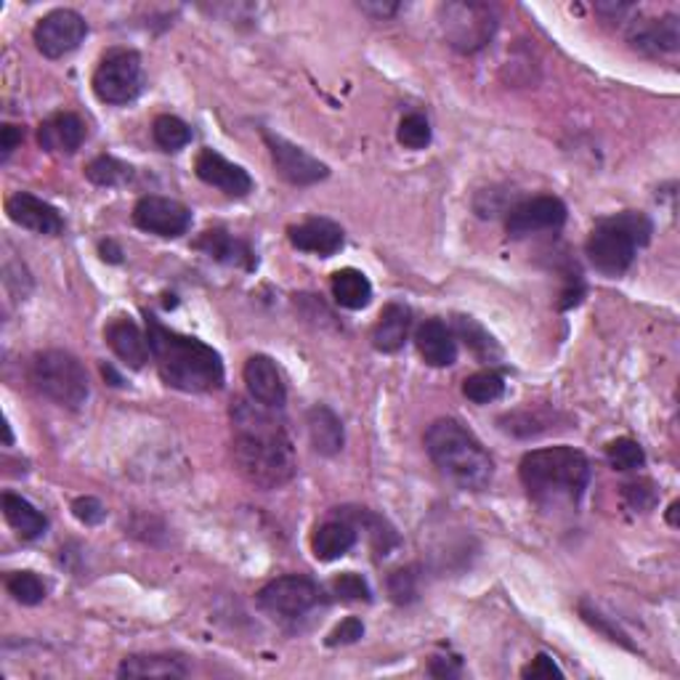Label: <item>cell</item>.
Segmentation results:
<instances>
[{
    "instance_id": "cell-1",
    "label": "cell",
    "mask_w": 680,
    "mask_h": 680,
    "mask_svg": "<svg viewBox=\"0 0 680 680\" xmlns=\"http://www.w3.org/2000/svg\"><path fill=\"white\" fill-rule=\"evenodd\" d=\"M266 410L269 407L247 405L243 399L232 407L234 462L258 490H280L295 479L298 460L288 431Z\"/></svg>"
},
{
    "instance_id": "cell-2",
    "label": "cell",
    "mask_w": 680,
    "mask_h": 680,
    "mask_svg": "<svg viewBox=\"0 0 680 680\" xmlns=\"http://www.w3.org/2000/svg\"><path fill=\"white\" fill-rule=\"evenodd\" d=\"M146 338L160 378L187 394H210L224 386V362L213 345L168 330L157 317L146 314Z\"/></svg>"
},
{
    "instance_id": "cell-3",
    "label": "cell",
    "mask_w": 680,
    "mask_h": 680,
    "mask_svg": "<svg viewBox=\"0 0 680 680\" xmlns=\"http://www.w3.org/2000/svg\"><path fill=\"white\" fill-rule=\"evenodd\" d=\"M529 497L542 508L577 505L590 484V462L574 447H548L524 455L518 466Z\"/></svg>"
},
{
    "instance_id": "cell-4",
    "label": "cell",
    "mask_w": 680,
    "mask_h": 680,
    "mask_svg": "<svg viewBox=\"0 0 680 680\" xmlns=\"http://www.w3.org/2000/svg\"><path fill=\"white\" fill-rule=\"evenodd\" d=\"M425 453L453 484L468 492H481L492 484V457L471 431L453 418H442L425 431Z\"/></svg>"
},
{
    "instance_id": "cell-5",
    "label": "cell",
    "mask_w": 680,
    "mask_h": 680,
    "mask_svg": "<svg viewBox=\"0 0 680 680\" xmlns=\"http://www.w3.org/2000/svg\"><path fill=\"white\" fill-rule=\"evenodd\" d=\"M652 221L643 213L628 210V213L609 215V219L598 221L587 237V258L601 274L620 277L633 266L635 250L652 239Z\"/></svg>"
},
{
    "instance_id": "cell-6",
    "label": "cell",
    "mask_w": 680,
    "mask_h": 680,
    "mask_svg": "<svg viewBox=\"0 0 680 680\" xmlns=\"http://www.w3.org/2000/svg\"><path fill=\"white\" fill-rule=\"evenodd\" d=\"M27 378L40 397L51 399L54 405L67 407V410L83 407L91 394L89 373H85L83 364H80L78 356L59 349L35 354L30 360Z\"/></svg>"
},
{
    "instance_id": "cell-7",
    "label": "cell",
    "mask_w": 680,
    "mask_h": 680,
    "mask_svg": "<svg viewBox=\"0 0 680 680\" xmlns=\"http://www.w3.org/2000/svg\"><path fill=\"white\" fill-rule=\"evenodd\" d=\"M438 27L455 51L476 54L497 33V14L486 3L453 0V3L438 5Z\"/></svg>"
},
{
    "instance_id": "cell-8",
    "label": "cell",
    "mask_w": 680,
    "mask_h": 680,
    "mask_svg": "<svg viewBox=\"0 0 680 680\" xmlns=\"http://www.w3.org/2000/svg\"><path fill=\"white\" fill-rule=\"evenodd\" d=\"M144 89V65L131 48H113L98 61L94 72V94L104 104H128Z\"/></svg>"
},
{
    "instance_id": "cell-9",
    "label": "cell",
    "mask_w": 680,
    "mask_h": 680,
    "mask_svg": "<svg viewBox=\"0 0 680 680\" xmlns=\"http://www.w3.org/2000/svg\"><path fill=\"white\" fill-rule=\"evenodd\" d=\"M321 590L314 579L301 577V574H288V577L271 579L258 590V606L271 614L274 620L293 622L306 617L314 606H319Z\"/></svg>"
},
{
    "instance_id": "cell-10",
    "label": "cell",
    "mask_w": 680,
    "mask_h": 680,
    "mask_svg": "<svg viewBox=\"0 0 680 680\" xmlns=\"http://www.w3.org/2000/svg\"><path fill=\"white\" fill-rule=\"evenodd\" d=\"M89 35V22L72 9H57L35 24V46L46 59H61L80 48Z\"/></svg>"
},
{
    "instance_id": "cell-11",
    "label": "cell",
    "mask_w": 680,
    "mask_h": 680,
    "mask_svg": "<svg viewBox=\"0 0 680 680\" xmlns=\"http://www.w3.org/2000/svg\"><path fill=\"white\" fill-rule=\"evenodd\" d=\"M263 141L269 146L271 160H274V168L288 184L293 187H312V184L325 181L330 176V168L325 163H319L317 157H312L306 150L295 146L293 141L282 139V136L263 131Z\"/></svg>"
},
{
    "instance_id": "cell-12",
    "label": "cell",
    "mask_w": 680,
    "mask_h": 680,
    "mask_svg": "<svg viewBox=\"0 0 680 680\" xmlns=\"http://www.w3.org/2000/svg\"><path fill=\"white\" fill-rule=\"evenodd\" d=\"M133 224L141 228V232L157 234V237L173 239L181 237V234L189 232L191 226V213L187 206H181L178 200H171V197H141L133 208Z\"/></svg>"
},
{
    "instance_id": "cell-13",
    "label": "cell",
    "mask_w": 680,
    "mask_h": 680,
    "mask_svg": "<svg viewBox=\"0 0 680 680\" xmlns=\"http://www.w3.org/2000/svg\"><path fill=\"white\" fill-rule=\"evenodd\" d=\"M566 224V206L559 197H531L527 202H518L516 208H511L508 226L511 237L521 239L537 232H550V228H561Z\"/></svg>"
},
{
    "instance_id": "cell-14",
    "label": "cell",
    "mask_w": 680,
    "mask_h": 680,
    "mask_svg": "<svg viewBox=\"0 0 680 680\" xmlns=\"http://www.w3.org/2000/svg\"><path fill=\"white\" fill-rule=\"evenodd\" d=\"M628 43L643 57H670L680 48L678 16L667 14L661 20H635L628 27Z\"/></svg>"
},
{
    "instance_id": "cell-15",
    "label": "cell",
    "mask_w": 680,
    "mask_h": 680,
    "mask_svg": "<svg viewBox=\"0 0 680 680\" xmlns=\"http://www.w3.org/2000/svg\"><path fill=\"white\" fill-rule=\"evenodd\" d=\"M5 213L16 226L30 228L35 234H46V237H57L65 232V219L51 202L40 200V197L30 195V191H16L5 200Z\"/></svg>"
},
{
    "instance_id": "cell-16",
    "label": "cell",
    "mask_w": 680,
    "mask_h": 680,
    "mask_svg": "<svg viewBox=\"0 0 680 680\" xmlns=\"http://www.w3.org/2000/svg\"><path fill=\"white\" fill-rule=\"evenodd\" d=\"M195 173L202 184L221 189L228 197H247L253 191L250 173L239 165L228 163L224 154L215 150H202L195 160Z\"/></svg>"
},
{
    "instance_id": "cell-17",
    "label": "cell",
    "mask_w": 680,
    "mask_h": 680,
    "mask_svg": "<svg viewBox=\"0 0 680 680\" xmlns=\"http://www.w3.org/2000/svg\"><path fill=\"white\" fill-rule=\"evenodd\" d=\"M243 375L253 401L269 407V410H280V407H284V401H288V388H284V380L280 370H277L274 360H269V356L263 354L250 356V360L245 362Z\"/></svg>"
},
{
    "instance_id": "cell-18",
    "label": "cell",
    "mask_w": 680,
    "mask_h": 680,
    "mask_svg": "<svg viewBox=\"0 0 680 680\" xmlns=\"http://www.w3.org/2000/svg\"><path fill=\"white\" fill-rule=\"evenodd\" d=\"M290 245L303 253H314L319 258H330L343 247V228L330 219H308L298 226L288 228Z\"/></svg>"
},
{
    "instance_id": "cell-19",
    "label": "cell",
    "mask_w": 680,
    "mask_h": 680,
    "mask_svg": "<svg viewBox=\"0 0 680 680\" xmlns=\"http://www.w3.org/2000/svg\"><path fill=\"white\" fill-rule=\"evenodd\" d=\"M104 338H107L109 349H113L131 370H141L146 362H150L152 356L150 338L141 332V327L136 325L133 319L128 317L113 319L107 327H104Z\"/></svg>"
},
{
    "instance_id": "cell-20",
    "label": "cell",
    "mask_w": 680,
    "mask_h": 680,
    "mask_svg": "<svg viewBox=\"0 0 680 680\" xmlns=\"http://www.w3.org/2000/svg\"><path fill=\"white\" fill-rule=\"evenodd\" d=\"M191 247L206 253L208 258H213V261L219 263L237 266V269L245 271L256 269V256H253L250 245L243 243L239 237H234V234H228L226 228H208V232H202L200 237L191 243Z\"/></svg>"
},
{
    "instance_id": "cell-21",
    "label": "cell",
    "mask_w": 680,
    "mask_h": 680,
    "mask_svg": "<svg viewBox=\"0 0 680 680\" xmlns=\"http://www.w3.org/2000/svg\"><path fill=\"white\" fill-rule=\"evenodd\" d=\"M85 122L75 113H57L40 122L38 144L51 154H75L85 141Z\"/></svg>"
},
{
    "instance_id": "cell-22",
    "label": "cell",
    "mask_w": 680,
    "mask_h": 680,
    "mask_svg": "<svg viewBox=\"0 0 680 680\" xmlns=\"http://www.w3.org/2000/svg\"><path fill=\"white\" fill-rule=\"evenodd\" d=\"M415 345L431 367H449L457 362V340L442 319H425L415 332Z\"/></svg>"
},
{
    "instance_id": "cell-23",
    "label": "cell",
    "mask_w": 680,
    "mask_h": 680,
    "mask_svg": "<svg viewBox=\"0 0 680 680\" xmlns=\"http://www.w3.org/2000/svg\"><path fill=\"white\" fill-rule=\"evenodd\" d=\"M360 540V529L349 518L338 516L317 527L312 537V550L319 561H338Z\"/></svg>"
},
{
    "instance_id": "cell-24",
    "label": "cell",
    "mask_w": 680,
    "mask_h": 680,
    "mask_svg": "<svg viewBox=\"0 0 680 680\" xmlns=\"http://www.w3.org/2000/svg\"><path fill=\"white\" fill-rule=\"evenodd\" d=\"M306 425H308V436H312V447L317 449L319 455L332 457L343 449V444H345L343 423H340V418L327 405L312 407V410H308Z\"/></svg>"
},
{
    "instance_id": "cell-25",
    "label": "cell",
    "mask_w": 680,
    "mask_h": 680,
    "mask_svg": "<svg viewBox=\"0 0 680 680\" xmlns=\"http://www.w3.org/2000/svg\"><path fill=\"white\" fill-rule=\"evenodd\" d=\"M410 325H412L410 308L401 306V303H388V306L380 312L378 325H375L373 330V345L383 351V354H394V351H399L401 345L407 343Z\"/></svg>"
},
{
    "instance_id": "cell-26",
    "label": "cell",
    "mask_w": 680,
    "mask_h": 680,
    "mask_svg": "<svg viewBox=\"0 0 680 680\" xmlns=\"http://www.w3.org/2000/svg\"><path fill=\"white\" fill-rule=\"evenodd\" d=\"M120 678H187L189 667L168 654H133L117 667Z\"/></svg>"
},
{
    "instance_id": "cell-27",
    "label": "cell",
    "mask_w": 680,
    "mask_h": 680,
    "mask_svg": "<svg viewBox=\"0 0 680 680\" xmlns=\"http://www.w3.org/2000/svg\"><path fill=\"white\" fill-rule=\"evenodd\" d=\"M338 516L349 518L354 527H362L364 531H367V537H370V542H373V550H375V555H378V559H386V555H391L394 550L399 548L397 529H394L383 516H375L373 511L343 508V511H338Z\"/></svg>"
},
{
    "instance_id": "cell-28",
    "label": "cell",
    "mask_w": 680,
    "mask_h": 680,
    "mask_svg": "<svg viewBox=\"0 0 680 680\" xmlns=\"http://www.w3.org/2000/svg\"><path fill=\"white\" fill-rule=\"evenodd\" d=\"M0 505H3L5 521L20 531L22 540H38L40 535H46L48 518L43 516L33 503H27V500L20 497V494L5 492L3 500H0Z\"/></svg>"
},
{
    "instance_id": "cell-29",
    "label": "cell",
    "mask_w": 680,
    "mask_h": 680,
    "mask_svg": "<svg viewBox=\"0 0 680 680\" xmlns=\"http://www.w3.org/2000/svg\"><path fill=\"white\" fill-rule=\"evenodd\" d=\"M332 298L349 312H360L373 301V284L360 269H340L332 274Z\"/></svg>"
},
{
    "instance_id": "cell-30",
    "label": "cell",
    "mask_w": 680,
    "mask_h": 680,
    "mask_svg": "<svg viewBox=\"0 0 680 680\" xmlns=\"http://www.w3.org/2000/svg\"><path fill=\"white\" fill-rule=\"evenodd\" d=\"M85 178L91 184H96V187H122V184H128L133 178V168L128 163H122V160L102 154V157L91 160L85 165Z\"/></svg>"
},
{
    "instance_id": "cell-31",
    "label": "cell",
    "mask_w": 680,
    "mask_h": 680,
    "mask_svg": "<svg viewBox=\"0 0 680 680\" xmlns=\"http://www.w3.org/2000/svg\"><path fill=\"white\" fill-rule=\"evenodd\" d=\"M152 139L163 152H178L191 141V128L181 117L160 115L152 122Z\"/></svg>"
},
{
    "instance_id": "cell-32",
    "label": "cell",
    "mask_w": 680,
    "mask_h": 680,
    "mask_svg": "<svg viewBox=\"0 0 680 680\" xmlns=\"http://www.w3.org/2000/svg\"><path fill=\"white\" fill-rule=\"evenodd\" d=\"M462 394L466 399H471L473 405H492L505 394V380L503 375L494 373V370H481V373H473L471 378H466L462 383Z\"/></svg>"
},
{
    "instance_id": "cell-33",
    "label": "cell",
    "mask_w": 680,
    "mask_h": 680,
    "mask_svg": "<svg viewBox=\"0 0 680 680\" xmlns=\"http://www.w3.org/2000/svg\"><path fill=\"white\" fill-rule=\"evenodd\" d=\"M455 327L457 336L466 340V345L479 356V360H497L500 356L497 343H494V338L479 325V321L471 317H455Z\"/></svg>"
},
{
    "instance_id": "cell-34",
    "label": "cell",
    "mask_w": 680,
    "mask_h": 680,
    "mask_svg": "<svg viewBox=\"0 0 680 680\" xmlns=\"http://www.w3.org/2000/svg\"><path fill=\"white\" fill-rule=\"evenodd\" d=\"M606 460L614 471H638L646 462V455H643V447L635 438L620 436L606 444Z\"/></svg>"
},
{
    "instance_id": "cell-35",
    "label": "cell",
    "mask_w": 680,
    "mask_h": 680,
    "mask_svg": "<svg viewBox=\"0 0 680 680\" xmlns=\"http://www.w3.org/2000/svg\"><path fill=\"white\" fill-rule=\"evenodd\" d=\"M5 590L22 606H38L46 598L48 587L35 572H14L5 579Z\"/></svg>"
},
{
    "instance_id": "cell-36",
    "label": "cell",
    "mask_w": 680,
    "mask_h": 680,
    "mask_svg": "<svg viewBox=\"0 0 680 680\" xmlns=\"http://www.w3.org/2000/svg\"><path fill=\"white\" fill-rule=\"evenodd\" d=\"M388 593H391L394 603L407 606L412 601H418V593H420V574L418 566H405L397 568V572L388 577Z\"/></svg>"
},
{
    "instance_id": "cell-37",
    "label": "cell",
    "mask_w": 680,
    "mask_h": 680,
    "mask_svg": "<svg viewBox=\"0 0 680 680\" xmlns=\"http://www.w3.org/2000/svg\"><path fill=\"white\" fill-rule=\"evenodd\" d=\"M397 139L407 150H425L431 144V126L423 115L412 113L399 122Z\"/></svg>"
},
{
    "instance_id": "cell-38",
    "label": "cell",
    "mask_w": 680,
    "mask_h": 680,
    "mask_svg": "<svg viewBox=\"0 0 680 680\" xmlns=\"http://www.w3.org/2000/svg\"><path fill=\"white\" fill-rule=\"evenodd\" d=\"M332 596L340 598L343 603H356V601H370L373 593H370V585L364 583L360 574L345 572L332 583Z\"/></svg>"
},
{
    "instance_id": "cell-39",
    "label": "cell",
    "mask_w": 680,
    "mask_h": 680,
    "mask_svg": "<svg viewBox=\"0 0 680 680\" xmlns=\"http://www.w3.org/2000/svg\"><path fill=\"white\" fill-rule=\"evenodd\" d=\"M622 494L630 508L635 511H648L654 505V500H657L652 481H630V484L622 486Z\"/></svg>"
},
{
    "instance_id": "cell-40",
    "label": "cell",
    "mask_w": 680,
    "mask_h": 680,
    "mask_svg": "<svg viewBox=\"0 0 680 680\" xmlns=\"http://www.w3.org/2000/svg\"><path fill=\"white\" fill-rule=\"evenodd\" d=\"M364 635V624L362 620H356V617H349V620H343L338 624L336 630H332L330 635H327V646H351V643H356Z\"/></svg>"
},
{
    "instance_id": "cell-41",
    "label": "cell",
    "mask_w": 680,
    "mask_h": 680,
    "mask_svg": "<svg viewBox=\"0 0 680 680\" xmlns=\"http://www.w3.org/2000/svg\"><path fill=\"white\" fill-rule=\"evenodd\" d=\"M72 513H75L78 521H83L85 527H96V524H102L107 518V508L96 497H78L72 503Z\"/></svg>"
},
{
    "instance_id": "cell-42",
    "label": "cell",
    "mask_w": 680,
    "mask_h": 680,
    "mask_svg": "<svg viewBox=\"0 0 680 680\" xmlns=\"http://www.w3.org/2000/svg\"><path fill=\"white\" fill-rule=\"evenodd\" d=\"M521 676L531 678V680H550V678H564V672H561L559 665H555L553 657H548V654H537V657L524 667Z\"/></svg>"
},
{
    "instance_id": "cell-43",
    "label": "cell",
    "mask_w": 680,
    "mask_h": 680,
    "mask_svg": "<svg viewBox=\"0 0 680 680\" xmlns=\"http://www.w3.org/2000/svg\"><path fill=\"white\" fill-rule=\"evenodd\" d=\"M24 139V131L16 126H3V131H0V152H3V160H9L11 154H14L16 146L22 144Z\"/></svg>"
},
{
    "instance_id": "cell-44",
    "label": "cell",
    "mask_w": 680,
    "mask_h": 680,
    "mask_svg": "<svg viewBox=\"0 0 680 680\" xmlns=\"http://www.w3.org/2000/svg\"><path fill=\"white\" fill-rule=\"evenodd\" d=\"M429 672L434 678H460L462 676V667H460V659L436 657L434 661H431Z\"/></svg>"
},
{
    "instance_id": "cell-45",
    "label": "cell",
    "mask_w": 680,
    "mask_h": 680,
    "mask_svg": "<svg viewBox=\"0 0 680 680\" xmlns=\"http://www.w3.org/2000/svg\"><path fill=\"white\" fill-rule=\"evenodd\" d=\"M583 614H585V620L593 624V628H598V630H601V633H606V635H609V641H614V643H622V646L633 648V646H630L628 635H624V633H620V630H611V628H609V624H606V622L601 620V614H596V611H587V609H583Z\"/></svg>"
},
{
    "instance_id": "cell-46",
    "label": "cell",
    "mask_w": 680,
    "mask_h": 680,
    "mask_svg": "<svg viewBox=\"0 0 680 680\" xmlns=\"http://www.w3.org/2000/svg\"><path fill=\"white\" fill-rule=\"evenodd\" d=\"M360 9L367 11V14L378 16V20H388V16L397 14L401 5L399 3H362Z\"/></svg>"
},
{
    "instance_id": "cell-47",
    "label": "cell",
    "mask_w": 680,
    "mask_h": 680,
    "mask_svg": "<svg viewBox=\"0 0 680 680\" xmlns=\"http://www.w3.org/2000/svg\"><path fill=\"white\" fill-rule=\"evenodd\" d=\"M98 253H102L104 261H109V263H120L122 261V250H120V247H117V243H113V239H107V243L98 245Z\"/></svg>"
},
{
    "instance_id": "cell-48",
    "label": "cell",
    "mask_w": 680,
    "mask_h": 680,
    "mask_svg": "<svg viewBox=\"0 0 680 680\" xmlns=\"http://www.w3.org/2000/svg\"><path fill=\"white\" fill-rule=\"evenodd\" d=\"M667 518H670L672 527H678V503L670 505V516H667Z\"/></svg>"
}]
</instances>
